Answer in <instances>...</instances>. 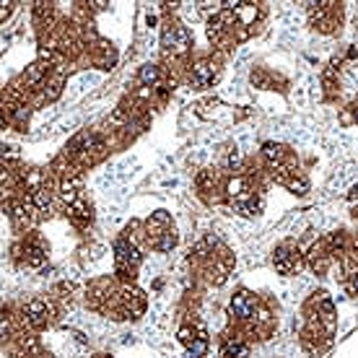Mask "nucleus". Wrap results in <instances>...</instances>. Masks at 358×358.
I'll use <instances>...</instances> for the list:
<instances>
[{
	"label": "nucleus",
	"instance_id": "39448f33",
	"mask_svg": "<svg viewBox=\"0 0 358 358\" xmlns=\"http://www.w3.org/2000/svg\"><path fill=\"white\" fill-rule=\"evenodd\" d=\"M55 306L45 299H36V301H29L24 306V312H21V327H27V330H45L50 324L55 322Z\"/></svg>",
	"mask_w": 358,
	"mask_h": 358
},
{
	"label": "nucleus",
	"instance_id": "ddd939ff",
	"mask_svg": "<svg viewBox=\"0 0 358 358\" xmlns=\"http://www.w3.org/2000/svg\"><path fill=\"white\" fill-rule=\"evenodd\" d=\"M65 215L71 218V224L76 229H86L94 221V208H91V203L86 197H78L76 203H71V206L65 208Z\"/></svg>",
	"mask_w": 358,
	"mask_h": 358
},
{
	"label": "nucleus",
	"instance_id": "423d86ee",
	"mask_svg": "<svg viewBox=\"0 0 358 358\" xmlns=\"http://www.w3.org/2000/svg\"><path fill=\"white\" fill-rule=\"evenodd\" d=\"M13 255L21 257V260L27 262L29 268H39V265H45L47 260V247L42 242V236L36 231H29L21 236V242L13 247Z\"/></svg>",
	"mask_w": 358,
	"mask_h": 358
},
{
	"label": "nucleus",
	"instance_id": "9b49d317",
	"mask_svg": "<svg viewBox=\"0 0 358 358\" xmlns=\"http://www.w3.org/2000/svg\"><path fill=\"white\" fill-rule=\"evenodd\" d=\"M306 265H309L317 275H324V273L335 265V250H332L330 236H324V239H320L317 244H312V250L306 255Z\"/></svg>",
	"mask_w": 358,
	"mask_h": 358
},
{
	"label": "nucleus",
	"instance_id": "7ed1b4c3",
	"mask_svg": "<svg viewBox=\"0 0 358 358\" xmlns=\"http://www.w3.org/2000/svg\"><path fill=\"white\" fill-rule=\"evenodd\" d=\"M260 314V299L247 291V288H239L236 294L231 296L229 301V317H231V324H239V327H250Z\"/></svg>",
	"mask_w": 358,
	"mask_h": 358
},
{
	"label": "nucleus",
	"instance_id": "f03ea898",
	"mask_svg": "<svg viewBox=\"0 0 358 358\" xmlns=\"http://www.w3.org/2000/svg\"><path fill=\"white\" fill-rule=\"evenodd\" d=\"M143 262L141 244L127 239L125 234L115 242V275L120 283H135V273Z\"/></svg>",
	"mask_w": 358,
	"mask_h": 358
},
{
	"label": "nucleus",
	"instance_id": "dca6fc26",
	"mask_svg": "<svg viewBox=\"0 0 358 358\" xmlns=\"http://www.w3.org/2000/svg\"><path fill=\"white\" fill-rule=\"evenodd\" d=\"M208 345H210V343H208V332H206V330H200V335H197V341L187 348V358H203V356L208 353Z\"/></svg>",
	"mask_w": 358,
	"mask_h": 358
},
{
	"label": "nucleus",
	"instance_id": "2eb2a0df",
	"mask_svg": "<svg viewBox=\"0 0 358 358\" xmlns=\"http://www.w3.org/2000/svg\"><path fill=\"white\" fill-rule=\"evenodd\" d=\"M138 78H141V83H143L145 89L156 91L159 86H162V71H159V65H143L141 68V73H138Z\"/></svg>",
	"mask_w": 358,
	"mask_h": 358
},
{
	"label": "nucleus",
	"instance_id": "20e7f679",
	"mask_svg": "<svg viewBox=\"0 0 358 358\" xmlns=\"http://www.w3.org/2000/svg\"><path fill=\"white\" fill-rule=\"evenodd\" d=\"M162 47L164 52L171 55V57H185L189 52V47H192L187 27H182L179 21H166L162 34Z\"/></svg>",
	"mask_w": 358,
	"mask_h": 358
},
{
	"label": "nucleus",
	"instance_id": "f8f14e48",
	"mask_svg": "<svg viewBox=\"0 0 358 358\" xmlns=\"http://www.w3.org/2000/svg\"><path fill=\"white\" fill-rule=\"evenodd\" d=\"M317 8H312L314 16V29H320L324 34H330L335 29H341V3H314Z\"/></svg>",
	"mask_w": 358,
	"mask_h": 358
},
{
	"label": "nucleus",
	"instance_id": "4468645a",
	"mask_svg": "<svg viewBox=\"0 0 358 358\" xmlns=\"http://www.w3.org/2000/svg\"><path fill=\"white\" fill-rule=\"evenodd\" d=\"M63 83H65V73L63 71H52L50 76H47V81L42 83V86H45L42 96H45L47 101L57 99V96H60V91H63Z\"/></svg>",
	"mask_w": 358,
	"mask_h": 358
},
{
	"label": "nucleus",
	"instance_id": "0eeeda50",
	"mask_svg": "<svg viewBox=\"0 0 358 358\" xmlns=\"http://www.w3.org/2000/svg\"><path fill=\"white\" fill-rule=\"evenodd\" d=\"M221 76V60L218 57H203L195 65H189L187 81L192 83V89H210Z\"/></svg>",
	"mask_w": 358,
	"mask_h": 358
},
{
	"label": "nucleus",
	"instance_id": "f257e3e1",
	"mask_svg": "<svg viewBox=\"0 0 358 358\" xmlns=\"http://www.w3.org/2000/svg\"><path fill=\"white\" fill-rule=\"evenodd\" d=\"M143 231H145V247H151L153 252H171L179 242L177 229H174L166 210H156L143 224Z\"/></svg>",
	"mask_w": 358,
	"mask_h": 358
},
{
	"label": "nucleus",
	"instance_id": "a211bd4d",
	"mask_svg": "<svg viewBox=\"0 0 358 358\" xmlns=\"http://www.w3.org/2000/svg\"><path fill=\"white\" fill-rule=\"evenodd\" d=\"M350 112H353V120H356V125H358V101H353V107H350Z\"/></svg>",
	"mask_w": 358,
	"mask_h": 358
},
{
	"label": "nucleus",
	"instance_id": "9d476101",
	"mask_svg": "<svg viewBox=\"0 0 358 358\" xmlns=\"http://www.w3.org/2000/svg\"><path fill=\"white\" fill-rule=\"evenodd\" d=\"M250 332L239 324H231L221 335V353H224V358H247L250 356Z\"/></svg>",
	"mask_w": 358,
	"mask_h": 358
},
{
	"label": "nucleus",
	"instance_id": "1a4fd4ad",
	"mask_svg": "<svg viewBox=\"0 0 358 358\" xmlns=\"http://www.w3.org/2000/svg\"><path fill=\"white\" fill-rule=\"evenodd\" d=\"M273 262L280 275H294L304 268V255L294 242H280L273 252Z\"/></svg>",
	"mask_w": 358,
	"mask_h": 358
},
{
	"label": "nucleus",
	"instance_id": "f3484780",
	"mask_svg": "<svg viewBox=\"0 0 358 358\" xmlns=\"http://www.w3.org/2000/svg\"><path fill=\"white\" fill-rule=\"evenodd\" d=\"M345 288H348L350 296H358V270H356V273H350V275L345 278Z\"/></svg>",
	"mask_w": 358,
	"mask_h": 358
},
{
	"label": "nucleus",
	"instance_id": "6e6552de",
	"mask_svg": "<svg viewBox=\"0 0 358 358\" xmlns=\"http://www.w3.org/2000/svg\"><path fill=\"white\" fill-rule=\"evenodd\" d=\"M226 182L224 174L218 169H203L200 174H197V192H200V197L206 200V203H218L221 197H226Z\"/></svg>",
	"mask_w": 358,
	"mask_h": 358
}]
</instances>
